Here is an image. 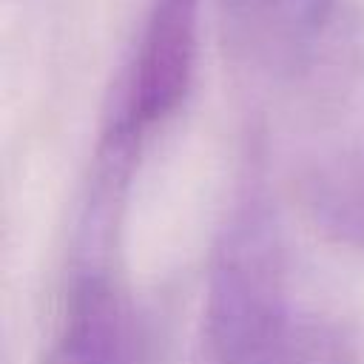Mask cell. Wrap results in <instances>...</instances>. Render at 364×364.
Instances as JSON below:
<instances>
[{"label": "cell", "mask_w": 364, "mask_h": 364, "mask_svg": "<svg viewBox=\"0 0 364 364\" xmlns=\"http://www.w3.org/2000/svg\"><path fill=\"white\" fill-rule=\"evenodd\" d=\"M301 324L287 299V262L279 222L259 193L228 216L208 262L205 344L210 364H264Z\"/></svg>", "instance_id": "cell-1"}, {"label": "cell", "mask_w": 364, "mask_h": 364, "mask_svg": "<svg viewBox=\"0 0 364 364\" xmlns=\"http://www.w3.org/2000/svg\"><path fill=\"white\" fill-rule=\"evenodd\" d=\"M196 43L199 0L151 3L102 136L105 159L114 165L131 159L145 134L185 102L196 68Z\"/></svg>", "instance_id": "cell-2"}, {"label": "cell", "mask_w": 364, "mask_h": 364, "mask_svg": "<svg viewBox=\"0 0 364 364\" xmlns=\"http://www.w3.org/2000/svg\"><path fill=\"white\" fill-rule=\"evenodd\" d=\"M43 364H145L136 310L114 279L100 270L77 279Z\"/></svg>", "instance_id": "cell-3"}, {"label": "cell", "mask_w": 364, "mask_h": 364, "mask_svg": "<svg viewBox=\"0 0 364 364\" xmlns=\"http://www.w3.org/2000/svg\"><path fill=\"white\" fill-rule=\"evenodd\" d=\"M301 202L321 233L364 250V145L313 165L301 179Z\"/></svg>", "instance_id": "cell-4"}, {"label": "cell", "mask_w": 364, "mask_h": 364, "mask_svg": "<svg viewBox=\"0 0 364 364\" xmlns=\"http://www.w3.org/2000/svg\"><path fill=\"white\" fill-rule=\"evenodd\" d=\"M236 34L267 60H296L324 31L330 0H228Z\"/></svg>", "instance_id": "cell-5"}, {"label": "cell", "mask_w": 364, "mask_h": 364, "mask_svg": "<svg viewBox=\"0 0 364 364\" xmlns=\"http://www.w3.org/2000/svg\"><path fill=\"white\" fill-rule=\"evenodd\" d=\"M264 364H344V353L321 330L299 327L287 347Z\"/></svg>", "instance_id": "cell-6"}]
</instances>
